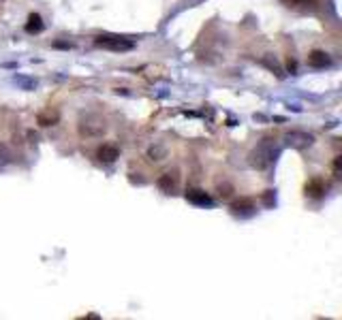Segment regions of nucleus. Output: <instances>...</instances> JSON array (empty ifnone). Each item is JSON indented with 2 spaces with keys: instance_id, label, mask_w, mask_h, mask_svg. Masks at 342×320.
Returning a JSON list of instances; mask_svg holds the SVG:
<instances>
[{
  "instance_id": "nucleus-1",
  "label": "nucleus",
  "mask_w": 342,
  "mask_h": 320,
  "mask_svg": "<svg viewBox=\"0 0 342 320\" xmlns=\"http://www.w3.org/2000/svg\"><path fill=\"white\" fill-rule=\"evenodd\" d=\"M278 154H280L278 145L274 143L272 139H263V141H261V143L257 145V148L248 154V162H250L252 169H257V171H265V169H270L274 162H276Z\"/></svg>"
},
{
  "instance_id": "nucleus-2",
  "label": "nucleus",
  "mask_w": 342,
  "mask_h": 320,
  "mask_svg": "<svg viewBox=\"0 0 342 320\" xmlns=\"http://www.w3.org/2000/svg\"><path fill=\"white\" fill-rule=\"evenodd\" d=\"M107 126H105V120L99 117L97 113H86L80 117V134L81 137H101L105 134Z\"/></svg>"
},
{
  "instance_id": "nucleus-3",
  "label": "nucleus",
  "mask_w": 342,
  "mask_h": 320,
  "mask_svg": "<svg viewBox=\"0 0 342 320\" xmlns=\"http://www.w3.org/2000/svg\"><path fill=\"white\" fill-rule=\"evenodd\" d=\"M97 47H103V49H109V52H131L135 47V41L126 37H118V35H105V37H99L97 41Z\"/></svg>"
},
{
  "instance_id": "nucleus-4",
  "label": "nucleus",
  "mask_w": 342,
  "mask_h": 320,
  "mask_svg": "<svg viewBox=\"0 0 342 320\" xmlns=\"http://www.w3.org/2000/svg\"><path fill=\"white\" fill-rule=\"evenodd\" d=\"M315 143V134L306 132V131H291L284 134V145L293 150H306Z\"/></svg>"
},
{
  "instance_id": "nucleus-5",
  "label": "nucleus",
  "mask_w": 342,
  "mask_h": 320,
  "mask_svg": "<svg viewBox=\"0 0 342 320\" xmlns=\"http://www.w3.org/2000/svg\"><path fill=\"white\" fill-rule=\"evenodd\" d=\"M186 201L193 205H199V207H214V199L207 192H203V190H188Z\"/></svg>"
},
{
  "instance_id": "nucleus-6",
  "label": "nucleus",
  "mask_w": 342,
  "mask_h": 320,
  "mask_svg": "<svg viewBox=\"0 0 342 320\" xmlns=\"http://www.w3.org/2000/svg\"><path fill=\"white\" fill-rule=\"evenodd\" d=\"M231 213L233 216H238V218H250V216H255L257 213V207L252 205V201H235V203L231 205Z\"/></svg>"
},
{
  "instance_id": "nucleus-7",
  "label": "nucleus",
  "mask_w": 342,
  "mask_h": 320,
  "mask_svg": "<svg viewBox=\"0 0 342 320\" xmlns=\"http://www.w3.org/2000/svg\"><path fill=\"white\" fill-rule=\"evenodd\" d=\"M308 64L312 69H325V66H332V58H329V54L315 49V52H310V56H308Z\"/></svg>"
},
{
  "instance_id": "nucleus-8",
  "label": "nucleus",
  "mask_w": 342,
  "mask_h": 320,
  "mask_svg": "<svg viewBox=\"0 0 342 320\" xmlns=\"http://www.w3.org/2000/svg\"><path fill=\"white\" fill-rule=\"evenodd\" d=\"M159 188L162 190L165 194H173L176 192V188H178V177H176V173H165V175H161L159 177Z\"/></svg>"
},
{
  "instance_id": "nucleus-9",
  "label": "nucleus",
  "mask_w": 342,
  "mask_h": 320,
  "mask_svg": "<svg viewBox=\"0 0 342 320\" xmlns=\"http://www.w3.org/2000/svg\"><path fill=\"white\" fill-rule=\"evenodd\" d=\"M97 156H99L101 162H114L118 158V148H116V145L105 143V145H101V148H99Z\"/></svg>"
},
{
  "instance_id": "nucleus-10",
  "label": "nucleus",
  "mask_w": 342,
  "mask_h": 320,
  "mask_svg": "<svg viewBox=\"0 0 342 320\" xmlns=\"http://www.w3.org/2000/svg\"><path fill=\"white\" fill-rule=\"evenodd\" d=\"M148 158L152 160V162H161V160H165L167 158V148L165 145H152V148L148 150Z\"/></svg>"
},
{
  "instance_id": "nucleus-11",
  "label": "nucleus",
  "mask_w": 342,
  "mask_h": 320,
  "mask_svg": "<svg viewBox=\"0 0 342 320\" xmlns=\"http://www.w3.org/2000/svg\"><path fill=\"white\" fill-rule=\"evenodd\" d=\"M43 30V21H41V15L32 13L30 18H28V24H26V32H30V35H35V32H41Z\"/></svg>"
},
{
  "instance_id": "nucleus-12",
  "label": "nucleus",
  "mask_w": 342,
  "mask_h": 320,
  "mask_svg": "<svg viewBox=\"0 0 342 320\" xmlns=\"http://www.w3.org/2000/svg\"><path fill=\"white\" fill-rule=\"evenodd\" d=\"M325 192V188H323V184L319 182V179H312L310 184L306 186V194H310V196H315V199H319Z\"/></svg>"
},
{
  "instance_id": "nucleus-13",
  "label": "nucleus",
  "mask_w": 342,
  "mask_h": 320,
  "mask_svg": "<svg viewBox=\"0 0 342 320\" xmlns=\"http://www.w3.org/2000/svg\"><path fill=\"white\" fill-rule=\"evenodd\" d=\"M13 81L18 83L21 90H35L37 88V79H30V77H24V75H15Z\"/></svg>"
},
{
  "instance_id": "nucleus-14",
  "label": "nucleus",
  "mask_w": 342,
  "mask_h": 320,
  "mask_svg": "<svg viewBox=\"0 0 342 320\" xmlns=\"http://www.w3.org/2000/svg\"><path fill=\"white\" fill-rule=\"evenodd\" d=\"M11 160H13V154H11L9 145L7 143H0V169H2V167H7Z\"/></svg>"
},
{
  "instance_id": "nucleus-15",
  "label": "nucleus",
  "mask_w": 342,
  "mask_h": 320,
  "mask_svg": "<svg viewBox=\"0 0 342 320\" xmlns=\"http://www.w3.org/2000/svg\"><path fill=\"white\" fill-rule=\"evenodd\" d=\"M287 7H293V9H310L315 7V0H282Z\"/></svg>"
},
{
  "instance_id": "nucleus-16",
  "label": "nucleus",
  "mask_w": 342,
  "mask_h": 320,
  "mask_svg": "<svg viewBox=\"0 0 342 320\" xmlns=\"http://www.w3.org/2000/svg\"><path fill=\"white\" fill-rule=\"evenodd\" d=\"M54 47H60V49H73L75 45H73V43H60V41H56V43H54Z\"/></svg>"
}]
</instances>
